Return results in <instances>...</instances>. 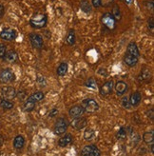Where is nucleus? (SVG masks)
Here are the masks:
<instances>
[{"instance_id":"obj_21","label":"nucleus","mask_w":154,"mask_h":156,"mask_svg":"<svg viewBox=\"0 0 154 156\" xmlns=\"http://www.w3.org/2000/svg\"><path fill=\"white\" fill-rule=\"evenodd\" d=\"M45 97V94L42 92V91H36L34 93H33L32 95H30L27 99L30 100V101H32V102H39V101H41L43 98Z\"/></svg>"},{"instance_id":"obj_38","label":"nucleus","mask_w":154,"mask_h":156,"mask_svg":"<svg viewBox=\"0 0 154 156\" xmlns=\"http://www.w3.org/2000/svg\"><path fill=\"white\" fill-rule=\"evenodd\" d=\"M91 6H93L94 8H99L101 7V2L100 0H91Z\"/></svg>"},{"instance_id":"obj_5","label":"nucleus","mask_w":154,"mask_h":156,"mask_svg":"<svg viewBox=\"0 0 154 156\" xmlns=\"http://www.w3.org/2000/svg\"><path fill=\"white\" fill-rule=\"evenodd\" d=\"M29 39H30V42L32 44V46L33 47L34 49H38L40 50L43 48L44 46V40H43V37L35 33H30L29 34Z\"/></svg>"},{"instance_id":"obj_17","label":"nucleus","mask_w":154,"mask_h":156,"mask_svg":"<svg viewBox=\"0 0 154 156\" xmlns=\"http://www.w3.org/2000/svg\"><path fill=\"white\" fill-rule=\"evenodd\" d=\"M124 62L128 67H134L138 63V57L130 55L128 53H126L124 56Z\"/></svg>"},{"instance_id":"obj_23","label":"nucleus","mask_w":154,"mask_h":156,"mask_svg":"<svg viewBox=\"0 0 154 156\" xmlns=\"http://www.w3.org/2000/svg\"><path fill=\"white\" fill-rule=\"evenodd\" d=\"M80 8H81L82 12H86V13L91 12V10H92V6L89 2V0H82L80 2Z\"/></svg>"},{"instance_id":"obj_8","label":"nucleus","mask_w":154,"mask_h":156,"mask_svg":"<svg viewBox=\"0 0 154 156\" xmlns=\"http://www.w3.org/2000/svg\"><path fill=\"white\" fill-rule=\"evenodd\" d=\"M14 73L10 69H5L0 72V81L2 83H10L14 80Z\"/></svg>"},{"instance_id":"obj_18","label":"nucleus","mask_w":154,"mask_h":156,"mask_svg":"<svg viewBox=\"0 0 154 156\" xmlns=\"http://www.w3.org/2000/svg\"><path fill=\"white\" fill-rule=\"evenodd\" d=\"M72 139H73V138H72V135L70 134V133H68V134H66L65 136H63L62 138H60V139H59L58 145H59L60 147H67L68 145H70V144L72 143Z\"/></svg>"},{"instance_id":"obj_34","label":"nucleus","mask_w":154,"mask_h":156,"mask_svg":"<svg viewBox=\"0 0 154 156\" xmlns=\"http://www.w3.org/2000/svg\"><path fill=\"white\" fill-rule=\"evenodd\" d=\"M122 106L124 107L125 108H128V110H129L130 107H131V105H130L129 103V100L128 97H124L122 99Z\"/></svg>"},{"instance_id":"obj_2","label":"nucleus","mask_w":154,"mask_h":156,"mask_svg":"<svg viewBox=\"0 0 154 156\" xmlns=\"http://www.w3.org/2000/svg\"><path fill=\"white\" fill-rule=\"evenodd\" d=\"M101 22L104 27H106L107 30H114L116 29V20L114 19V17L112 16V14L110 12H106L102 15L101 18Z\"/></svg>"},{"instance_id":"obj_25","label":"nucleus","mask_w":154,"mask_h":156,"mask_svg":"<svg viewBox=\"0 0 154 156\" xmlns=\"http://www.w3.org/2000/svg\"><path fill=\"white\" fill-rule=\"evenodd\" d=\"M112 16L114 17V19L116 21H120L121 18H122V13H121V11H120V8L117 4H113V7H112Z\"/></svg>"},{"instance_id":"obj_32","label":"nucleus","mask_w":154,"mask_h":156,"mask_svg":"<svg viewBox=\"0 0 154 156\" xmlns=\"http://www.w3.org/2000/svg\"><path fill=\"white\" fill-rule=\"evenodd\" d=\"M90 149H91V145L90 146L84 147L82 151H81V156H89V154H90Z\"/></svg>"},{"instance_id":"obj_6","label":"nucleus","mask_w":154,"mask_h":156,"mask_svg":"<svg viewBox=\"0 0 154 156\" xmlns=\"http://www.w3.org/2000/svg\"><path fill=\"white\" fill-rule=\"evenodd\" d=\"M17 36V33L16 30L11 29V28H6L4 30H2V32L0 33V37L3 40L6 41H13Z\"/></svg>"},{"instance_id":"obj_30","label":"nucleus","mask_w":154,"mask_h":156,"mask_svg":"<svg viewBox=\"0 0 154 156\" xmlns=\"http://www.w3.org/2000/svg\"><path fill=\"white\" fill-rule=\"evenodd\" d=\"M85 86L90 89H96L97 88V82L94 78H89V79L85 82Z\"/></svg>"},{"instance_id":"obj_42","label":"nucleus","mask_w":154,"mask_h":156,"mask_svg":"<svg viewBox=\"0 0 154 156\" xmlns=\"http://www.w3.org/2000/svg\"><path fill=\"white\" fill-rule=\"evenodd\" d=\"M126 1H128V2H127L128 4H130V2H131V0H126Z\"/></svg>"},{"instance_id":"obj_41","label":"nucleus","mask_w":154,"mask_h":156,"mask_svg":"<svg viewBox=\"0 0 154 156\" xmlns=\"http://www.w3.org/2000/svg\"><path fill=\"white\" fill-rule=\"evenodd\" d=\"M147 114L149 115V112H147ZM153 116H154V111H153V108H151V110H150V116H149L151 120H153Z\"/></svg>"},{"instance_id":"obj_12","label":"nucleus","mask_w":154,"mask_h":156,"mask_svg":"<svg viewBox=\"0 0 154 156\" xmlns=\"http://www.w3.org/2000/svg\"><path fill=\"white\" fill-rule=\"evenodd\" d=\"M3 58L6 62H8V63H15V62L18 60V54L15 51L10 50V51H6Z\"/></svg>"},{"instance_id":"obj_10","label":"nucleus","mask_w":154,"mask_h":156,"mask_svg":"<svg viewBox=\"0 0 154 156\" xmlns=\"http://www.w3.org/2000/svg\"><path fill=\"white\" fill-rule=\"evenodd\" d=\"M71 124L73 129L80 130L87 126V119L84 118V117H77V118H73Z\"/></svg>"},{"instance_id":"obj_7","label":"nucleus","mask_w":154,"mask_h":156,"mask_svg":"<svg viewBox=\"0 0 154 156\" xmlns=\"http://www.w3.org/2000/svg\"><path fill=\"white\" fill-rule=\"evenodd\" d=\"M1 96L3 99L12 100L16 97V90L14 88L10 87V86H5L1 89Z\"/></svg>"},{"instance_id":"obj_33","label":"nucleus","mask_w":154,"mask_h":156,"mask_svg":"<svg viewBox=\"0 0 154 156\" xmlns=\"http://www.w3.org/2000/svg\"><path fill=\"white\" fill-rule=\"evenodd\" d=\"M100 2H101L102 7L109 8V7H110L111 5L114 4V0H100Z\"/></svg>"},{"instance_id":"obj_4","label":"nucleus","mask_w":154,"mask_h":156,"mask_svg":"<svg viewBox=\"0 0 154 156\" xmlns=\"http://www.w3.org/2000/svg\"><path fill=\"white\" fill-rule=\"evenodd\" d=\"M68 126V122L67 121V119L61 117V118H58L56 120L53 131H54V133L56 135H62L67 131Z\"/></svg>"},{"instance_id":"obj_37","label":"nucleus","mask_w":154,"mask_h":156,"mask_svg":"<svg viewBox=\"0 0 154 156\" xmlns=\"http://www.w3.org/2000/svg\"><path fill=\"white\" fill-rule=\"evenodd\" d=\"M148 24H149V29L150 30V32L153 33V30H154V18L153 17H150L149 19Z\"/></svg>"},{"instance_id":"obj_16","label":"nucleus","mask_w":154,"mask_h":156,"mask_svg":"<svg viewBox=\"0 0 154 156\" xmlns=\"http://www.w3.org/2000/svg\"><path fill=\"white\" fill-rule=\"evenodd\" d=\"M129 103L131 106L133 107H136L140 104L141 102V100H142V95H141V93L139 91H135L133 93H131V95H130L129 97Z\"/></svg>"},{"instance_id":"obj_26","label":"nucleus","mask_w":154,"mask_h":156,"mask_svg":"<svg viewBox=\"0 0 154 156\" xmlns=\"http://www.w3.org/2000/svg\"><path fill=\"white\" fill-rule=\"evenodd\" d=\"M35 108V103L34 102H32V101H30L28 99L25 100V103L24 105H23V110H24L25 112H32L33 111V108Z\"/></svg>"},{"instance_id":"obj_9","label":"nucleus","mask_w":154,"mask_h":156,"mask_svg":"<svg viewBox=\"0 0 154 156\" xmlns=\"http://www.w3.org/2000/svg\"><path fill=\"white\" fill-rule=\"evenodd\" d=\"M113 88H114L113 82L112 81H107L101 86V88H100V93H101L102 96H107V95H110L112 93Z\"/></svg>"},{"instance_id":"obj_15","label":"nucleus","mask_w":154,"mask_h":156,"mask_svg":"<svg viewBox=\"0 0 154 156\" xmlns=\"http://www.w3.org/2000/svg\"><path fill=\"white\" fill-rule=\"evenodd\" d=\"M150 78H151V73H150V69L148 67H144L141 71L140 76H139V79L143 82L148 83L150 81Z\"/></svg>"},{"instance_id":"obj_20","label":"nucleus","mask_w":154,"mask_h":156,"mask_svg":"<svg viewBox=\"0 0 154 156\" xmlns=\"http://www.w3.org/2000/svg\"><path fill=\"white\" fill-rule=\"evenodd\" d=\"M75 32L73 29H70L68 30V33L67 34V37H66V43L68 45V46H72L75 44Z\"/></svg>"},{"instance_id":"obj_39","label":"nucleus","mask_w":154,"mask_h":156,"mask_svg":"<svg viewBox=\"0 0 154 156\" xmlns=\"http://www.w3.org/2000/svg\"><path fill=\"white\" fill-rule=\"evenodd\" d=\"M4 14H5V7L2 4H0V19L4 16Z\"/></svg>"},{"instance_id":"obj_29","label":"nucleus","mask_w":154,"mask_h":156,"mask_svg":"<svg viewBox=\"0 0 154 156\" xmlns=\"http://www.w3.org/2000/svg\"><path fill=\"white\" fill-rule=\"evenodd\" d=\"M126 137H127V129H126V128L122 127V128L117 131V133H116V138H117L118 140H124V139H126Z\"/></svg>"},{"instance_id":"obj_19","label":"nucleus","mask_w":154,"mask_h":156,"mask_svg":"<svg viewBox=\"0 0 154 156\" xmlns=\"http://www.w3.org/2000/svg\"><path fill=\"white\" fill-rule=\"evenodd\" d=\"M143 140L145 144L150 145V146L153 145V143H154V132H153V130L145 132L144 135H143Z\"/></svg>"},{"instance_id":"obj_1","label":"nucleus","mask_w":154,"mask_h":156,"mask_svg":"<svg viewBox=\"0 0 154 156\" xmlns=\"http://www.w3.org/2000/svg\"><path fill=\"white\" fill-rule=\"evenodd\" d=\"M48 23V17L45 13H36L30 19V25L33 29H42Z\"/></svg>"},{"instance_id":"obj_14","label":"nucleus","mask_w":154,"mask_h":156,"mask_svg":"<svg viewBox=\"0 0 154 156\" xmlns=\"http://www.w3.org/2000/svg\"><path fill=\"white\" fill-rule=\"evenodd\" d=\"M126 53H128V54H130V55H133V56H136V57L139 58L140 52H139V50H138V48H137L136 43L130 42L127 47V52Z\"/></svg>"},{"instance_id":"obj_13","label":"nucleus","mask_w":154,"mask_h":156,"mask_svg":"<svg viewBox=\"0 0 154 156\" xmlns=\"http://www.w3.org/2000/svg\"><path fill=\"white\" fill-rule=\"evenodd\" d=\"M114 88H115V90H116V92H117V95L121 96V95L125 94V93L127 92L128 85L124 81H118L116 84H115Z\"/></svg>"},{"instance_id":"obj_24","label":"nucleus","mask_w":154,"mask_h":156,"mask_svg":"<svg viewBox=\"0 0 154 156\" xmlns=\"http://www.w3.org/2000/svg\"><path fill=\"white\" fill-rule=\"evenodd\" d=\"M68 65L67 62H62V63L58 66L56 73L59 76H64L68 73Z\"/></svg>"},{"instance_id":"obj_27","label":"nucleus","mask_w":154,"mask_h":156,"mask_svg":"<svg viewBox=\"0 0 154 156\" xmlns=\"http://www.w3.org/2000/svg\"><path fill=\"white\" fill-rule=\"evenodd\" d=\"M95 136V131L92 129H87L86 131L84 132V138L87 141H91Z\"/></svg>"},{"instance_id":"obj_22","label":"nucleus","mask_w":154,"mask_h":156,"mask_svg":"<svg viewBox=\"0 0 154 156\" xmlns=\"http://www.w3.org/2000/svg\"><path fill=\"white\" fill-rule=\"evenodd\" d=\"M24 145H25V139L22 135H17L16 137L14 138L13 147H15V149L20 150V149H22L23 147H24Z\"/></svg>"},{"instance_id":"obj_3","label":"nucleus","mask_w":154,"mask_h":156,"mask_svg":"<svg viewBox=\"0 0 154 156\" xmlns=\"http://www.w3.org/2000/svg\"><path fill=\"white\" fill-rule=\"evenodd\" d=\"M81 106L84 108L85 112H87L89 113L96 112L99 110V104L96 102L94 99H90V98L83 100Z\"/></svg>"},{"instance_id":"obj_35","label":"nucleus","mask_w":154,"mask_h":156,"mask_svg":"<svg viewBox=\"0 0 154 156\" xmlns=\"http://www.w3.org/2000/svg\"><path fill=\"white\" fill-rule=\"evenodd\" d=\"M16 96H17L21 101L26 100V98H27V92H26V90H19L18 93L16 92Z\"/></svg>"},{"instance_id":"obj_36","label":"nucleus","mask_w":154,"mask_h":156,"mask_svg":"<svg viewBox=\"0 0 154 156\" xmlns=\"http://www.w3.org/2000/svg\"><path fill=\"white\" fill-rule=\"evenodd\" d=\"M6 51H7V47H6V45L0 43V58H3L4 57Z\"/></svg>"},{"instance_id":"obj_11","label":"nucleus","mask_w":154,"mask_h":156,"mask_svg":"<svg viewBox=\"0 0 154 156\" xmlns=\"http://www.w3.org/2000/svg\"><path fill=\"white\" fill-rule=\"evenodd\" d=\"M85 112V110L84 108L81 106V105H76V106H73L70 108V115L72 117V118H77V117H81Z\"/></svg>"},{"instance_id":"obj_31","label":"nucleus","mask_w":154,"mask_h":156,"mask_svg":"<svg viewBox=\"0 0 154 156\" xmlns=\"http://www.w3.org/2000/svg\"><path fill=\"white\" fill-rule=\"evenodd\" d=\"M89 156H101V151L98 149V147L94 145H91V149H90V154Z\"/></svg>"},{"instance_id":"obj_28","label":"nucleus","mask_w":154,"mask_h":156,"mask_svg":"<svg viewBox=\"0 0 154 156\" xmlns=\"http://www.w3.org/2000/svg\"><path fill=\"white\" fill-rule=\"evenodd\" d=\"M0 106H1L2 108H4V110H11V108H13V103H12L10 100L2 98L1 102H0Z\"/></svg>"},{"instance_id":"obj_40","label":"nucleus","mask_w":154,"mask_h":156,"mask_svg":"<svg viewBox=\"0 0 154 156\" xmlns=\"http://www.w3.org/2000/svg\"><path fill=\"white\" fill-rule=\"evenodd\" d=\"M57 113H58V112H57L56 108H53V110L50 112V117H54L57 115Z\"/></svg>"}]
</instances>
